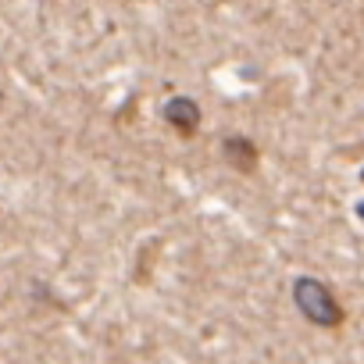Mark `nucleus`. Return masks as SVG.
Returning <instances> with one entry per match:
<instances>
[{
	"label": "nucleus",
	"instance_id": "nucleus-3",
	"mask_svg": "<svg viewBox=\"0 0 364 364\" xmlns=\"http://www.w3.org/2000/svg\"><path fill=\"white\" fill-rule=\"evenodd\" d=\"M225 154H229V161H232L236 168H243V171H250L254 161H257V150H254L247 139H229V143H225Z\"/></svg>",
	"mask_w": 364,
	"mask_h": 364
},
{
	"label": "nucleus",
	"instance_id": "nucleus-2",
	"mask_svg": "<svg viewBox=\"0 0 364 364\" xmlns=\"http://www.w3.org/2000/svg\"><path fill=\"white\" fill-rule=\"evenodd\" d=\"M164 118L182 132V136H193V129L200 125V111H197V104L193 100H186V97H175V100H168V107H164Z\"/></svg>",
	"mask_w": 364,
	"mask_h": 364
},
{
	"label": "nucleus",
	"instance_id": "nucleus-4",
	"mask_svg": "<svg viewBox=\"0 0 364 364\" xmlns=\"http://www.w3.org/2000/svg\"><path fill=\"white\" fill-rule=\"evenodd\" d=\"M360 178H364V171H360Z\"/></svg>",
	"mask_w": 364,
	"mask_h": 364
},
{
	"label": "nucleus",
	"instance_id": "nucleus-1",
	"mask_svg": "<svg viewBox=\"0 0 364 364\" xmlns=\"http://www.w3.org/2000/svg\"><path fill=\"white\" fill-rule=\"evenodd\" d=\"M293 300H296V307H300V314H304L307 321H314V325H321V328H339V325H343V307L336 304V296H332V289H328L325 282L307 279V275L296 279Z\"/></svg>",
	"mask_w": 364,
	"mask_h": 364
}]
</instances>
